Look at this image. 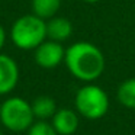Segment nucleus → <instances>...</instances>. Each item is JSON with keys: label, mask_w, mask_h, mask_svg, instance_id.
Masks as SVG:
<instances>
[{"label": "nucleus", "mask_w": 135, "mask_h": 135, "mask_svg": "<svg viewBox=\"0 0 135 135\" xmlns=\"http://www.w3.org/2000/svg\"><path fill=\"white\" fill-rule=\"evenodd\" d=\"M83 2H84V3H97V2H100V0H83Z\"/></svg>", "instance_id": "4468645a"}, {"label": "nucleus", "mask_w": 135, "mask_h": 135, "mask_svg": "<svg viewBox=\"0 0 135 135\" xmlns=\"http://www.w3.org/2000/svg\"><path fill=\"white\" fill-rule=\"evenodd\" d=\"M32 13L36 16L48 21L50 18L55 16L61 7V0H31Z\"/></svg>", "instance_id": "9b49d317"}, {"label": "nucleus", "mask_w": 135, "mask_h": 135, "mask_svg": "<svg viewBox=\"0 0 135 135\" xmlns=\"http://www.w3.org/2000/svg\"><path fill=\"white\" fill-rule=\"evenodd\" d=\"M116 99L123 108L135 110V77L123 80L118 86Z\"/></svg>", "instance_id": "9d476101"}, {"label": "nucleus", "mask_w": 135, "mask_h": 135, "mask_svg": "<svg viewBox=\"0 0 135 135\" xmlns=\"http://www.w3.org/2000/svg\"><path fill=\"white\" fill-rule=\"evenodd\" d=\"M28 135H58V132L55 131V128L52 126L51 122L38 119L29 126Z\"/></svg>", "instance_id": "f8f14e48"}, {"label": "nucleus", "mask_w": 135, "mask_h": 135, "mask_svg": "<svg viewBox=\"0 0 135 135\" xmlns=\"http://www.w3.org/2000/svg\"><path fill=\"white\" fill-rule=\"evenodd\" d=\"M65 57V48L62 47L61 42L52 41V39H45L42 44L33 50V60L36 65L45 70L58 67L60 64L64 62Z\"/></svg>", "instance_id": "39448f33"}, {"label": "nucleus", "mask_w": 135, "mask_h": 135, "mask_svg": "<svg viewBox=\"0 0 135 135\" xmlns=\"http://www.w3.org/2000/svg\"><path fill=\"white\" fill-rule=\"evenodd\" d=\"M64 64L74 79L93 83L103 74L106 60L97 45L87 41H79L65 48Z\"/></svg>", "instance_id": "f257e3e1"}, {"label": "nucleus", "mask_w": 135, "mask_h": 135, "mask_svg": "<svg viewBox=\"0 0 135 135\" xmlns=\"http://www.w3.org/2000/svg\"><path fill=\"white\" fill-rule=\"evenodd\" d=\"M0 135H3V134H2V131H0Z\"/></svg>", "instance_id": "dca6fc26"}, {"label": "nucleus", "mask_w": 135, "mask_h": 135, "mask_svg": "<svg viewBox=\"0 0 135 135\" xmlns=\"http://www.w3.org/2000/svg\"><path fill=\"white\" fill-rule=\"evenodd\" d=\"M6 39H7V33H6V29L2 23H0V52L3 50L4 44H6Z\"/></svg>", "instance_id": "ddd939ff"}, {"label": "nucleus", "mask_w": 135, "mask_h": 135, "mask_svg": "<svg viewBox=\"0 0 135 135\" xmlns=\"http://www.w3.org/2000/svg\"><path fill=\"white\" fill-rule=\"evenodd\" d=\"M0 122L6 129L12 132H25L35 122L32 106L28 100L19 96H13L2 102Z\"/></svg>", "instance_id": "20e7f679"}, {"label": "nucleus", "mask_w": 135, "mask_h": 135, "mask_svg": "<svg viewBox=\"0 0 135 135\" xmlns=\"http://www.w3.org/2000/svg\"><path fill=\"white\" fill-rule=\"evenodd\" d=\"M33 116L41 120H48L57 112V103L51 96H38L31 102Z\"/></svg>", "instance_id": "1a4fd4ad"}, {"label": "nucleus", "mask_w": 135, "mask_h": 135, "mask_svg": "<svg viewBox=\"0 0 135 135\" xmlns=\"http://www.w3.org/2000/svg\"><path fill=\"white\" fill-rule=\"evenodd\" d=\"M0 109H2V102H0Z\"/></svg>", "instance_id": "2eb2a0df"}, {"label": "nucleus", "mask_w": 135, "mask_h": 135, "mask_svg": "<svg viewBox=\"0 0 135 135\" xmlns=\"http://www.w3.org/2000/svg\"><path fill=\"white\" fill-rule=\"evenodd\" d=\"M51 123L58 135H73L79 128V113L77 110L68 108L57 109L54 116L51 118Z\"/></svg>", "instance_id": "0eeeda50"}, {"label": "nucleus", "mask_w": 135, "mask_h": 135, "mask_svg": "<svg viewBox=\"0 0 135 135\" xmlns=\"http://www.w3.org/2000/svg\"><path fill=\"white\" fill-rule=\"evenodd\" d=\"M9 35L16 48L33 51L47 39V21L35 13L23 15L13 22Z\"/></svg>", "instance_id": "f03ea898"}, {"label": "nucleus", "mask_w": 135, "mask_h": 135, "mask_svg": "<svg viewBox=\"0 0 135 135\" xmlns=\"http://www.w3.org/2000/svg\"><path fill=\"white\" fill-rule=\"evenodd\" d=\"M74 106L80 116L90 120L103 118L109 110V96L100 86L86 83L74 96Z\"/></svg>", "instance_id": "7ed1b4c3"}, {"label": "nucleus", "mask_w": 135, "mask_h": 135, "mask_svg": "<svg viewBox=\"0 0 135 135\" xmlns=\"http://www.w3.org/2000/svg\"><path fill=\"white\" fill-rule=\"evenodd\" d=\"M19 81V65L7 54L0 52V96L9 94Z\"/></svg>", "instance_id": "423d86ee"}, {"label": "nucleus", "mask_w": 135, "mask_h": 135, "mask_svg": "<svg viewBox=\"0 0 135 135\" xmlns=\"http://www.w3.org/2000/svg\"><path fill=\"white\" fill-rule=\"evenodd\" d=\"M73 35V23L67 18L52 16L47 21V38L57 42H64Z\"/></svg>", "instance_id": "6e6552de"}]
</instances>
